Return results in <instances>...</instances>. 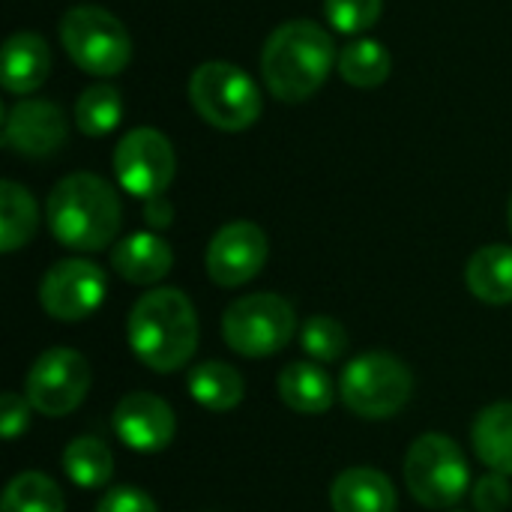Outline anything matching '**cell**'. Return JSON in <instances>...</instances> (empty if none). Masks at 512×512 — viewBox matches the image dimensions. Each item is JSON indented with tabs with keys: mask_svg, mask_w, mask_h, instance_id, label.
<instances>
[{
	"mask_svg": "<svg viewBox=\"0 0 512 512\" xmlns=\"http://www.w3.org/2000/svg\"><path fill=\"white\" fill-rule=\"evenodd\" d=\"M327 21L339 33H366L378 24L384 12V0H324Z\"/></svg>",
	"mask_w": 512,
	"mask_h": 512,
	"instance_id": "28",
	"label": "cell"
},
{
	"mask_svg": "<svg viewBox=\"0 0 512 512\" xmlns=\"http://www.w3.org/2000/svg\"><path fill=\"white\" fill-rule=\"evenodd\" d=\"M36 228H39V207L33 195L15 180H3L0 183V249L15 252L27 246Z\"/></svg>",
	"mask_w": 512,
	"mask_h": 512,
	"instance_id": "21",
	"label": "cell"
},
{
	"mask_svg": "<svg viewBox=\"0 0 512 512\" xmlns=\"http://www.w3.org/2000/svg\"><path fill=\"white\" fill-rule=\"evenodd\" d=\"M300 342H303V351L312 360H318V363H333V360H339L348 351V333H345V327L336 318H327V315L309 318L303 324Z\"/></svg>",
	"mask_w": 512,
	"mask_h": 512,
	"instance_id": "27",
	"label": "cell"
},
{
	"mask_svg": "<svg viewBox=\"0 0 512 512\" xmlns=\"http://www.w3.org/2000/svg\"><path fill=\"white\" fill-rule=\"evenodd\" d=\"M336 69L339 75L354 84V87H363V90H372V87H381L387 78H390V69H393V57L390 51L375 42V39H354L348 42L339 57H336Z\"/></svg>",
	"mask_w": 512,
	"mask_h": 512,
	"instance_id": "23",
	"label": "cell"
},
{
	"mask_svg": "<svg viewBox=\"0 0 512 512\" xmlns=\"http://www.w3.org/2000/svg\"><path fill=\"white\" fill-rule=\"evenodd\" d=\"M114 432L135 453H162L177 432L174 411L153 393H129L114 408Z\"/></svg>",
	"mask_w": 512,
	"mask_h": 512,
	"instance_id": "14",
	"label": "cell"
},
{
	"mask_svg": "<svg viewBox=\"0 0 512 512\" xmlns=\"http://www.w3.org/2000/svg\"><path fill=\"white\" fill-rule=\"evenodd\" d=\"M267 264V234L255 222L222 225L207 246V276L222 288L252 282Z\"/></svg>",
	"mask_w": 512,
	"mask_h": 512,
	"instance_id": "12",
	"label": "cell"
},
{
	"mask_svg": "<svg viewBox=\"0 0 512 512\" xmlns=\"http://www.w3.org/2000/svg\"><path fill=\"white\" fill-rule=\"evenodd\" d=\"M108 294V279L99 264L84 258L57 261L39 282V303L57 321H84Z\"/></svg>",
	"mask_w": 512,
	"mask_h": 512,
	"instance_id": "11",
	"label": "cell"
},
{
	"mask_svg": "<svg viewBox=\"0 0 512 512\" xmlns=\"http://www.w3.org/2000/svg\"><path fill=\"white\" fill-rule=\"evenodd\" d=\"M465 282L471 294L483 303L504 306L512 303V246L492 243L471 255Z\"/></svg>",
	"mask_w": 512,
	"mask_h": 512,
	"instance_id": "18",
	"label": "cell"
},
{
	"mask_svg": "<svg viewBox=\"0 0 512 512\" xmlns=\"http://www.w3.org/2000/svg\"><path fill=\"white\" fill-rule=\"evenodd\" d=\"M48 75H51V48L39 33L21 30L3 42L0 78H3L6 93H15V96L33 93L45 84Z\"/></svg>",
	"mask_w": 512,
	"mask_h": 512,
	"instance_id": "15",
	"label": "cell"
},
{
	"mask_svg": "<svg viewBox=\"0 0 512 512\" xmlns=\"http://www.w3.org/2000/svg\"><path fill=\"white\" fill-rule=\"evenodd\" d=\"M123 207L114 186L90 171L63 177L48 195V228L66 249L99 252L114 243Z\"/></svg>",
	"mask_w": 512,
	"mask_h": 512,
	"instance_id": "3",
	"label": "cell"
},
{
	"mask_svg": "<svg viewBox=\"0 0 512 512\" xmlns=\"http://www.w3.org/2000/svg\"><path fill=\"white\" fill-rule=\"evenodd\" d=\"M189 102L198 117L222 132H243L261 117L258 84L234 63H201L189 78Z\"/></svg>",
	"mask_w": 512,
	"mask_h": 512,
	"instance_id": "4",
	"label": "cell"
},
{
	"mask_svg": "<svg viewBox=\"0 0 512 512\" xmlns=\"http://www.w3.org/2000/svg\"><path fill=\"white\" fill-rule=\"evenodd\" d=\"M120 120H123V96L111 84H93L75 102V126L87 138L108 135Z\"/></svg>",
	"mask_w": 512,
	"mask_h": 512,
	"instance_id": "26",
	"label": "cell"
},
{
	"mask_svg": "<svg viewBox=\"0 0 512 512\" xmlns=\"http://www.w3.org/2000/svg\"><path fill=\"white\" fill-rule=\"evenodd\" d=\"M477 456L495 471L512 477V402H498L480 411L471 429Z\"/></svg>",
	"mask_w": 512,
	"mask_h": 512,
	"instance_id": "20",
	"label": "cell"
},
{
	"mask_svg": "<svg viewBox=\"0 0 512 512\" xmlns=\"http://www.w3.org/2000/svg\"><path fill=\"white\" fill-rule=\"evenodd\" d=\"M90 381L93 372L84 354L72 348H48L30 366L24 396L33 405V411L45 417H66L84 402Z\"/></svg>",
	"mask_w": 512,
	"mask_h": 512,
	"instance_id": "9",
	"label": "cell"
},
{
	"mask_svg": "<svg viewBox=\"0 0 512 512\" xmlns=\"http://www.w3.org/2000/svg\"><path fill=\"white\" fill-rule=\"evenodd\" d=\"M30 402H27V396H18V393H3V399H0V432H3V438L6 441H15L24 429H27V423H30Z\"/></svg>",
	"mask_w": 512,
	"mask_h": 512,
	"instance_id": "30",
	"label": "cell"
},
{
	"mask_svg": "<svg viewBox=\"0 0 512 512\" xmlns=\"http://www.w3.org/2000/svg\"><path fill=\"white\" fill-rule=\"evenodd\" d=\"M414 390L411 369L387 354V351H369L357 360H351L339 378V396L363 420H387L396 417Z\"/></svg>",
	"mask_w": 512,
	"mask_h": 512,
	"instance_id": "6",
	"label": "cell"
},
{
	"mask_svg": "<svg viewBox=\"0 0 512 512\" xmlns=\"http://www.w3.org/2000/svg\"><path fill=\"white\" fill-rule=\"evenodd\" d=\"M69 132L60 105L45 99H21L3 117V144L21 156L42 159L63 147Z\"/></svg>",
	"mask_w": 512,
	"mask_h": 512,
	"instance_id": "13",
	"label": "cell"
},
{
	"mask_svg": "<svg viewBox=\"0 0 512 512\" xmlns=\"http://www.w3.org/2000/svg\"><path fill=\"white\" fill-rule=\"evenodd\" d=\"M0 512H66V501L54 480L39 471H27L3 489Z\"/></svg>",
	"mask_w": 512,
	"mask_h": 512,
	"instance_id": "25",
	"label": "cell"
},
{
	"mask_svg": "<svg viewBox=\"0 0 512 512\" xmlns=\"http://www.w3.org/2000/svg\"><path fill=\"white\" fill-rule=\"evenodd\" d=\"M174 264L171 246L153 234V231H138L123 237L114 252H111V267L120 273V279L132 285H156L168 276Z\"/></svg>",
	"mask_w": 512,
	"mask_h": 512,
	"instance_id": "16",
	"label": "cell"
},
{
	"mask_svg": "<svg viewBox=\"0 0 512 512\" xmlns=\"http://www.w3.org/2000/svg\"><path fill=\"white\" fill-rule=\"evenodd\" d=\"M510 504V486L504 474H486L477 486H474V507L480 512H504Z\"/></svg>",
	"mask_w": 512,
	"mask_h": 512,
	"instance_id": "31",
	"label": "cell"
},
{
	"mask_svg": "<svg viewBox=\"0 0 512 512\" xmlns=\"http://www.w3.org/2000/svg\"><path fill=\"white\" fill-rule=\"evenodd\" d=\"M243 375L219 360L201 363L189 372V393L207 411H231L243 402Z\"/></svg>",
	"mask_w": 512,
	"mask_h": 512,
	"instance_id": "22",
	"label": "cell"
},
{
	"mask_svg": "<svg viewBox=\"0 0 512 512\" xmlns=\"http://www.w3.org/2000/svg\"><path fill=\"white\" fill-rule=\"evenodd\" d=\"M333 512H396L399 498L387 474L375 468H348L330 486Z\"/></svg>",
	"mask_w": 512,
	"mask_h": 512,
	"instance_id": "17",
	"label": "cell"
},
{
	"mask_svg": "<svg viewBox=\"0 0 512 512\" xmlns=\"http://www.w3.org/2000/svg\"><path fill=\"white\" fill-rule=\"evenodd\" d=\"M336 57L333 36L321 24L309 18L285 21L261 48L264 84L279 102H306L321 90Z\"/></svg>",
	"mask_w": 512,
	"mask_h": 512,
	"instance_id": "1",
	"label": "cell"
},
{
	"mask_svg": "<svg viewBox=\"0 0 512 512\" xmlns=\"http://www.w3.org/2000/svg\"><path fill=\"white\" fill-rule=\"evenodd\" d=\"M405 483L408 492L429 510L456 507L471 486L462 447L441 432L420 435L405 456Z\"/></svg>",
	"mask_w": 512,
	"mask_h": 512,
	"instance_id": "7",
	"label": "cell"
},
{
	"mask_svg": "<svg viewBox=\"0 0 512 512\" xmlns=\"http://www.w3.org/2000/svg\"><path fill=\"white\" fill-rule=\"evenodd\" d=\"M279 396L297 414H324L336 399V387L315 363H291L279 375Z\"/></svg>",
	"mask_w": 512,
	"mask_h": 512,
	"instance_id": "19",
	"label": "cell"
},
{
	"mask_svg": "<svg viewBox=\"0 0 512 512\" xmlns=\"http://www.w3.org/2000/svg\"><path fill=\"white\" fill-rule=\"evenodd\" d=\"M177 171V156L171 141L150 126L132 129L114 147V174L120 186L135 198H162Z\"/></svg>",
	"mask_w": 512,
	"mask_h": 512,
	"instance_id": "10",
	"label": "cell"
},
{
	"mask_svg": "<svg viewBox=\"0 0 512 512\" xmlns=\"http://www.w3.org/2000/svg\"><path fill=\"white\" fill-rule=\"evenodd\" d=\"M510 231H512V201H510Z\"/></svg>",
	"mask_w": 512,
	"mask_h": 512,
	"instance_id": "33",
	"label": "cell"
},
{
	"mask_svg": "<svg viewBox=\"0 0 512 512\" xmlns=\"http://www.w3.org/2000/svg\"><path fill=\"white\" fill-rule=\"evenodd\" d=\"M129 345L153 372L183 369L198 348V315L180 288H153L129 312Z\"/></svg>",
	"mask_w": 512,
	"mask_h": 512,
	"instance_id": "2",
	"label": "cell"
},
{
	"mask_svg": "<svg viewBox=\"0 0 512 512\" xmlns=\"http://www.w3.org/2000/svg\"><path fill=\"white\" fill-rule=\"evenodd\" d=\"M147 219H150V225L165 228L171 222V204H165L162 198H150L147 201Z\"/></svg>",
	"mask_w": 512,
	"mask_h": 512,
	"instance_id": "32",
	"label": "cell"
},
{
	"mask_svg": "<svg viewBox=\"0 0 512 512\" xmlns=\"http://www.w3.org/2000/svg\"><path fill=\"white\" fill-rule=\"evenodd\" d=\"M96 512H159V510H156V504H153V498H150L147 492H141V489H135V486H117V489H111V492H105V495H102V501H99Z\"/></svg>",
	"mask_w": 512,
	"mask_h": 512,
	"instance_id": "29",
	"label": "cell"
},
{
	"mask_svg": "<svg viewBox=\"0 0 512 512\" xmlns=\"http://www.w3.org/2000/svg\"><path fill=\"white\" fill-rule=\"evenodd\" d=\"M63 471L78 489H102L114 474V456L99 438H75L63 450Z\"/></svg>",
	"mask_w": 512,
	"mask_h": 512,
	"instance_id": "24",
	"label": "cell"
},
{
	"mask_svg": "<svg viewBox=\"0 0 512 512\" xmlns=\"http://www.w3.org/2000/svg\"><path fill=\"white\" fill-rule=\"evenodd\" d=\"M294 327V306L279 294L240 297L222 315V336L228 348L252 360L279 354L291 342Z\"/></svg>",
	"mask_w": 512,
	"mask_h": 512,
	"instance_id": "8",
	"label": "cell"
},
{
	"mask_svg": "<svg viewBox=\"0 0 512 512\" xmlns=\"http://www.w3.org/2000/svg\"><path fill=\"white\" fill-rule=\"evenodd\" d=\"M60 42L87 75H120L132 60L129 30L102 6H72L60 21Z\"/></svg>",
	"mask_w": 512,
	"mask_h": 512,
	"instance_id": "5",
	"label": "cell"
}]
</instances>
